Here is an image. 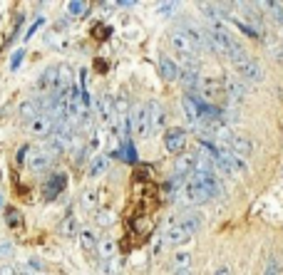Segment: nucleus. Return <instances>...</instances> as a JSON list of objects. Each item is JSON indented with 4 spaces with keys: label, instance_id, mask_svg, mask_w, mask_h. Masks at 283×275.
Here are the masks:
<instances>
[{
    "label": "nucleus",
    "instance_id": "f257e3e1",
    "mask_svg": "<svg viewBox=\"0 0 283 275\" xmlns=\"http://www.w3.org/2000/svg\"><path fill=\"white\" fill-rule=\"evenodd\" d=\"M199 228H201V216L194 213V211H187V213L176 216V218L167 226V231H164V236H162V243H167V245H182V243L191 238Z\"/></svg>",
    "mask_w": 283,
    "mask_h": 275
},
{
    "label": "nucleus",
    "instance_id": "f03ea898",
    "mask_svg": "<svg viewBox=\"0 0 283 275\" xmlns=\"http://www.w3.org/2000/svg\"><path fill=\"white\" fill-rule=\"evenodd\" d=\"M184 201L191 203V206H201V203L211 201V196H209V191L201 186L199 181H194V179H187V183H184Z\"/></svg>",
    "mask_w": 283,
    "mask_h": 275
},
{
    "label": "nucleus",
    "instance_id": "7ed1b4c3",
    "mask_svg": "<svg viewBox=\"0 0 283 275\" xmlns=\"http://www.w3.org/2000/svg\"><path fill=\"white\" fill-rule=\"evenodd\" d=\"M130 124H132V129L137 131V136H142V139L151 136V131H149V114H147V104H137V107H134Z\"/></svg>",
    "mask_w": 283,
    "mask_h": 275
},
{
    "label": "nucleus",
    "instance_id": "20e7f679",
    "mask_svg": "<svg viewBox=\"0 0 283 275\" xmlns=\"http://www.w3.org/2000/svg\"><path fill=\"white\" fill-rule=\"evenodd\" d=\"M187 147V131L184 129H169V131H164V149L169 151V154H182Z\"/></svg>",
    "mask_w": 283,
    "mask_h": 275
},
{
    "label": "nucleus",
    "instance_id": "39448f33",
    "mask_svg": "<svg viewBox=\"0 0 283 275\" xmlns=\"http://www.w3.org/2000/svg\"><path fill=\"white\" fill-rule=\"evenodd\" d=\"M147 114H149V131L157 134V131H164L167 127V112L159 102H149L147 104Z\"/></svg>",
    "mask_w": 283,
    "mask_h": 275
},
{
    "label": "nucleus",
    "instance_id": "423d86ee",
    "mask_svg": "<svg viewBox=\"0 0 283 275\" xmlns=\"http://www.w3.org/2000/svg\"><path fill=\"white\" fill-rule=\"evenodd\" d=\"M236 72L241 74V79H246V82H261L264 79V67L251 57L244 60L241 65H236Z\"/></svg>",
    "mask_w": 283,
    "mask_h": 275
},
{
    "label": "nucleus",
    "instance_id": "0eeeda50",
    "mask_svg": "<svg viewBox=\"0 0 283 275\" xmlns=\"http://www.w3.org/2000/svg\"><path fill=\"white\" fill-rule=\"evenodd\" d=\"M196 151H182L179 156H176V164H174V171H176V176L179 179H184L189 176L194 169H196Z\"/></svg>",
    "mask_w": 283,
    "mask_h": 275
},
{
    "label": "nucleus",
    "instance_id": "6e6552de",
    "mask_svg": "<svg viewBox=\"0 0 283 275\" xmlns=\"http://www.w3.org/2000/svg\"><path fill=\"white\" fill-rule=\"evenodd\" d=\"M55 119L50 117V114H38L33 122H30V134H35V136H50L53 131H55Z\"/></svg>",
    "mask_w": 283,
    "mask_h": 275
},
{
    "label": "nucleus",
    "instance_id": "1a4fd4ad",
    "mask_svg": "<svg viewBox=\"0 0 283 275\" xmlns=\"http://www.w3.org/2000/svg\"><path fill=\"white\" fill-rule=\"evenodd\" d=\"M224 97H226L228 102H241L246 97V87H244V82H239L236 77H224Z\"/></svg>",
    "mask_w": 283,
    "mask_h": 275
},
{
    "label": "nucleus",
    "instance_id": "9d476101",
    "mask_svg": "<svg viewBox=\"0 0 283 275\" xmlns=\"http://www.w3.org/2000/svg\"><path fill=\"white\" fill-rule=\"evenodd\" d=\"M53 161V156L45 151V149H30V156H28V169L33 171V174H40V171H45L47 166Z\"/></svg>",
    "mask_w": 283,
    "mask_h": 275
},
{
    "label": "nucleus",
    "instance_id": "9b49d317",
    "mask_svg": "<svg viewBox=\"0 0 283 275\" xmlns=\"http://www.w3.org/2000/svg\"><path fill=\"white\" fill-rule=\"evenodd\" d=\"M97 112H99V122H102V124H112L114 122V107H112V97H110V94H102V97H99Z\"/></svg>",
    "mask_w": 283,
    "mask_h": 275
},
{
    "label": "nucleus",
    "instance_id": "f8f14e48",
    "mask_svg": "<svg viewBox=\"0 0 283 275\" xmlns=\"http://www.w3.org/2000/svg\"><path fill=\"white\" fill-rule=\"evenodd\" d=\"M159 72H162V77H164V79L174 82V79H179V65H176L171 57L162 55V57H159Z\"/></svg>",
    "mask_w": 283,
    "mask_h": 275
},
{
    "label": "nucleus",
    "instance_id": "ddd939ff",
    "mask_svg": "<svg viewBox=\"0 0 283 275\" xmlns=\"http://www.w3.org/2000/svg\"><path fill=\"white\" fill-rule=\"evenodd\" d=\"M62 188H65V176H62V174H55L50 181L45 183V194H42V196H45L47 201H53V199L60 196V191H62Z\"/></svg>",
    "mask_w": 283,
    "mask_h": 275
},
{
    "label": "nucleus",
    "instance_id": "4468645a",
    "mask_svg": "<svg viewBox=\"0 0 283 275\" xmlns=\"http://www.w3.org/2000/svg\"><path fill=\"white\" fill-rule=\"evenodd\" d=\"M18 114H20V119L33 122L38 114H42V112H40V102H38V99H28V102H22V104H20V109H18Z\"/></svg>",
    "mask_w": 283,
    "mask_h": 275
},
{
    "label": "nucleus",
    "instance_id": "2eb2a0df",
    "mask_svg": "<svg viewBox=\"0 0 283 275\" xmlns=\"http://www.w3.org/2000/svg\"><path fill=\"white\" fill-rule=\"evenodd\" d=\"M55 77H57V70H55V67L45 70V72H42V77L38 79V87H40V92H45V94L55 92Z\"/></svg>",
    "mask_w": 283,
    "mask_h": 275
},
{
    "label": "nucleus",
    "instance_id": "dca6fc26",
    "mask_svg": "<svg viewBox=\"0 0 283 275\" xmlns=\"http://www.w3.org/2000/svg\"><path fill=\"white\" fill-rule=\"evenodd\" d=\"M105 171H107V159H105V156H97V159H92V161H90V166H87V176H90V179L102 176Z\"/></svg>",
    "mask_w": 283,
    "mask_h": 275
},
{
    "label": "nucleus",
    "instance_id": "f3484780",
    "mask_svg": "<svg viewBox=\"0 0 283 275\" xmlns=\"http://www.w3.org/2000/svg\"><path fill=\"white\" fill-rule=\"evenodd\" d=\"M82 206H85L87 211L99 208V191H97V188H87V191L82 194Z\"/></svg>",
    "mask_w": 283,
    "mask_h": 275
},
{
    "label": "nucleus",
    "instance_id": "a211bd4d",
    "mask_svg": "<svg viewBox=\"0 0 283 275\" xmlns=\"http://www.w3.org/2000/svg\"><path fill=\"white\" fill-rule=\"evenodd\" d=\"M179 79H182L187 87H196V85H199V72H196V67H184V70H179Z\"/></svg>",
    "mask_w": 283,
    "mask_h": 275
},
{
    "label": "nucleus",
    "instance_id": "6ab92c4d",
    "mask_svg": "<svg viewBox=\"0 0 283 275\" xmlns=\"http://www.w3.org/2000/svg\"><path fill=\"white\" fill-rule=\"evenodd\" d=\"M80 243H82V248L90 253V251H97L99 238H97V233H94V231H82V233H80Z\"/></svg>",
    "mask_w": 283,
    "mask_h": 275
},
{
    "label": "nucleus",
    "instance_id": "aec40b11",
    "mask_svg": "<svg viewBox=\"0 0 283 275\" xmlns=\"http://www.w3.org/2000/svg\"><path fill=\"white\" fill-rule=\"evenodd\" d=\"M179 183H182V179H179V176H174V179H169V181L162 186L164 199H169V201H174V199H176V188H179Z\"/></svg>",
    "mask_w": 283,
    "mask_h": 275
},
{
    "label": "nucleus",
    "instance_id": "412c9836",
    "mask_svg": "<svg viewBox=\"0 0 283 275\" xmlns=\"http://www.w3.org/2000/svg\"><path fill=\"white\" fill-rule=\"evenodd\" d=\"M97 251H99V258H102V260H110V258H114V243L110 238H102L97 243Z\"/></svg>",
    "mask_w": 283,
    "mask_h": 275
},
{
    "label": "nucleus",
    "instance_id": "4be33fe9",
    "mask_svg": "<svg viewBox=\"0 0 283 275\" xmlns=\"http://www.w3.org/2000/svg\"><path fill=\"white\" fill-rule=\"evenodd\" d=\"M261 8L268 10V15L276 20V22H281V25H283V5H281V3H264Z\"/></svg>",
    "mask_w": 283,
    "mask_h": 275
},
{
    "label": "nucleus",
    "instance_id": "5701e85b",
    "mask_svg": "<svg viewBox=\"0 0 283 275\" xmlns=\"http://www.w3.org/2000/svg\"><path fill=\"white\" fill-rule=\"evenodd\" d=\"M122 265H124V263H122V258L114 256V258H110V260H105V273H107V275H110V273L119 275V273H122Z\"/></svg>",
    "mask_w": 283,
    "mask_h": 275
},
{
    "label": "nucleus",
    "instance_id": "b1692460",
    "mask_svg": "<svg viewBox=\"0 0 283 275\" xmlns=\"http://www.w3.org/2000/svg\"><path fill=\"white\" fill-rule=\"evenodd\" d=\"M5 221H8L10 228H20V226H22V216H20L18 208H8V211H5Z\"/></svg>",
    "mask_w": 283,
    "mask_h": 275
},
{
    "label": "nucleus",
    "instance_id": "393cba45",
    "mask_svg": "<svg viewBox=\"0 0 283 275\" xmlns=\"http://www.w3.org/2000/svg\"><path fill=\"white\" fill-rule=\"evenodd\" d=\"M119 151H122V159H124V161H130V164H134V161H137V149H134L132 142H124Z\"/></svg>",
    "mask_w": 283,
    "mask_h": 275
},
{
    "label": "nucleus",
    "instance_id": "a878e982",
    "mask_svg": "<svg viewBox=\"0 0 283 275\" xmlns=\"http://www.w3.org/2000/svg\"><path fill=\"white\" fill-rule=\"evenodd\" d=\"M60 231H62V236H75V233H77V221H75V216H67V218L62 221Z\"/></svg>",
    "mask_w": 283,
    "mask_h": 275
},
{
    "label": "nucleus",
    "instance_id": "bb28decb",
    "mask_svg": "<svg viewBox=\"0 0 283 275\" xmlns=\"http://www.w3.org/2000/svg\"><path fill=\"white\" fill-rule=\"evenodd\" d=\"M85 10H87V5H85V3H80V0L67 3V13H70V15H85Z\"/></svg>",
    "mask_w": 283,
    "mask_h": 275
},
{
    "label": "nucleus",
    "instance_id": "cd10ccee",
    "mask_svg": "<svg viewBox=\"0 0 283 275\" xmlns=\"http://www.w3.org/2000/svg\"><path fill=\"white\" fill-rule=\"evenodd\" d=\"M266 275H281V265H278V258H268V265H266Z\"/></svg>",
    "mask_w": 283,
    "mask_h": 275
},
{
    "label": "nucleus",
    "instance_id": "c85d7f7f",
    "mask_svg": "<svg viewBox=\"0 0 283 275\" xmlns=\"http://www.w3.org/2000/svg\"><path fill=\"white\" fill-rule=\"evenodd\" d=\"M112 221H114L112 211H99V213H97V223H99V226H110Z\"/></svg>",
    "mask_w": 283,
    "mask_h": 275
},
{
    "label": "nucleus",
    "instance_id": "c756f323",
    "mask_svg": "<svg viewBox=\"0 0 283 275\" xmlns=\"http://www.w3.org/2000/svg\"><path fill=\"white\" fill-rule=\"evenodd\" d=\"M20 62H22V50H18V52L13 55V62H10V67H13V70H18Z\"/></svg>",
    "mask_w": 283,
    "mask_h": 275
},
{
    "label": "nucleus",
    "instance_id": "7c9ffc66",
    "mask_svg": "<svg viewBox=\"0 0 283 275\" xmlns=\"http://www.w3.org/2000/svg\"><path fill=\"white\" fill-rule=\"evenodd\" d=\"M13 253V245L10 243H0V256H10Z\"/></svg>",
    "mask_w": 283,
    "mask_h": 275
},
{
    "label": "nucleus",
    "instance_id": "2f4dec72",
    "mask_svg": "<svg viewBox=\"0 0 283 275\" xmlns=\"http://www.w3.org/2000/svg\"><path fill=\"white\" fill-rule=\"evenodd\" d=\"M94 33H97V37L102 40V37H107V33H110V30H107L105 25H97V28H94Z\"/></svg>",
    "mask_w": 283,
    "mask_h": 275
},
{
    "label": "nucleus",
    "instance_id": "473e14b6",
    "mask_svg": "<svg viewBox=\"0 0 283 275\" xmlns=\"http://www.w3.org/2000/svg\"><path fill=\"white\" fill-rule=\"evenodd\" d=\"M214 275H231V268H226V265H224V268H219Z\"/></svg>",
    "mask_w": 283,
    "mask_h": 275
},
{
    "label": "nucleus",
    "instance_id": "72a5a7b5",
    "mask_svg": "<svg viewBox=\"0 0 283 275\" xmlns=\"http://www.w3.org/2000/svg\"><path fill=\"white\" fill-rule=\"evenodd\" d=\"M94 67H97V70H99V72H105V70H107V65H105V62H102V60H97V62H94Z\"/></svg>",
    "mask_w": 283,
    "mask_h": 275
},
{
    "label": "nucleus",
    "instance_id": "f704fd0d",
    "mask_svg": "<svg viewBox=\"0 0 283 275\" xmlns=\"http://www.w3.org/2000/svg\"><path fill=\"white\" fill-rule=\"evenodd\" d=\"M171 10H174V5H171V3H169V5H162V13H164V15H169Z\"/></svg>",
    "mask_w": 283,
    "mask_h": 275
},
{
    "label": "nucleus",
    "instance_id": "c9c22d12",
    "mask_svg": "<svg viewBox=\"0 0 283 275\" xmlns=\"http://www.w3.org/2000/svg\"><path fill=\"white\" fill-rule=\"evenodd\" d=\"M25 151H28V147H22V149L18 151V161H22V159H25Z\"/></svg>",
    "mask_w": 283,
    "mask_h": 275
},
{
    "label": "nucleus",
    "instance_id": "e433bc0d",
    "mask_svg": "<svg viewBox=\"0 0 283 275\" xmlns=\"http://www.w3.org/2000/svg\"><path fill=\"white\" fill-rule=\"evenodd\" d=\"M0 275H13V268H0Z\"/></svg>",
    "mask_w": 283,
    "mask_h": 275
}]
</instances>
